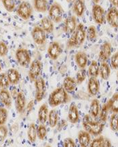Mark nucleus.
I'll list each match as a JSON object with an SVG mask.
<instances>
[{
	"label": "nucleus",
	"instance_id": "nucleus-3",
	"mask_svg": "<svg viewBox=\"0 0 118 147\" xmlns=\"http://www.w3.org/2000/svg\"><path fill=\"white\" fill-rule=\"evenodd\" d=\"M86 39V30L82 23L78 24L75 31L71 35L67 41V47L73 48L82 46Z\"/></svg>",
	"mask_w": 118,
	"mask_h": 147
},
{
	"label": "nucleus",
	"instance_id": "nucleus-16",
	"mask_svg": "<svg viewBox=\"0 0 118 147\" xmlns=\"http://www.w3.org/2000/svg\"><path fill=\"white\" fill-rule=\"evenodd\" d=\"M68 120L72 124L77 123L80 120L78 108L75 102H72L69 106L68 111Z\"/></svg>",
	"mask_w": 118,
	"mask_h": 147
},
{
	"label": "nucleus",
	"instance_id": "nucleus-29",
	"mask_svg": "<svg viewBox=\"0 0 118 147\" xmlns=\"http://www.w3.org/2000/svg\"><path fill=\"white\" fill-rule=\"evenodd\" d=\"M33 7L38 12H46L48 9V0H33Z\"/></svg>",
	"mask_w": 118,
	"mask_h": 147
},
{
	"label": "nucleus",
	"instance_id": "nucleus-48",
	"mask_svg": "<svg viewBox=\"0 0 118 147\" xmlns=\"http://www.w3.org/2000/svg\"><path fill=\"white\" fill-rule=\"evenodd\" d=\"M92 1H93L94 3H98L99 2V1H100V0H92Z\"/></svg>",
	"mask_w": 118,
	"mask_h": 147
},
{
	"label": "nucleus",
	"instance_id": "nucleus-39",
	"mask_svg": "<svg viewBox=\"0 0 118 147\" xmlns=\"http://www.w3.org/2000/svg\"><path fill=\"white\" fill-rule=\"evenodd\" d=\"M8 79H7V74L5 73H0V88L6 89L10 86Z\"/></svg>",
	"mask_w": 118,
	"mask_h": 147
},
{
	"label": "nucleus",
	"instance_id": "nucleus-32",
	"mask_svg": "<svg viewBox=\"0 0 118 147\" xmlns=\"http://www.w3.org/2000/svg\"><path fill=\"white\" fill-rule=\"evenodd\" d=\"M27 138L31 143L35 142L37 140V127L35 126V123H31L29 126L27 130Z\"/></svg>",
	"mask_w": 118,
	"mask_h": 147
},
{
	"label": "nucleus",
	"instance_id": "nucleus-18",
	"mask_svg": "<svg viewBox=\"0 0 118 147\" xmlns=\"http://www.w3.org/2000/svg\"><path fill=\"white\" fill-rule=\"evenodd\" d=\"M78 142L82 147L88 146L91 143V134L86 130L79 131L78 135Z\"/></svg>",
	"mask_w": 118,
	"mask_h": 147
},
{
	"label": "nucleus",
	"instance_id": "nucleus-47",
	"mask_svg": "<svg viewBox=\"0 0 118 147\" xmlns=\"http://www.w3.org/2000/svg\"><path fill=\"white\" fill-rule=\"evenodd\" d=\"M109 1L112 3L114 7H118V0H109Z\"/></svg>",
	"mask_w": 118,
	"mask_h": 147
},
{
	"label": "nucleus",
	"instance_id": "nucleus-17",
	"mask_svg": "<svg viewBox=\"0 0 118 147\" xmlns=\"http://www.w3.org/2000/svg\"><path fill=\"white\" fill-rule=\"evenodd\" d=\"M15 107L18 113H22L26 107V98L23 92H18L15 100Z\"/></svg>",
	"mask_w": 118,
	"mask_h": 147
},
{
	"label": "nucleus",
	"instance_id": "nucleus-41",
	"mask_svg": "<svg viewBox=\"0 0 118 147\" xmlns=\"http://www.w3.org/2000/svg\"><path fill=\"white\" fill-rule=\"evenodd\" d=\"M86 75L84 69H80L76 74V82L78 84H82L86 80Z\"/></svg>",
	"mask_w": 118,
	"mask_h": 147
},
{
	"label": "nucleus",
	"instance_id": "nucleus-10",
	"mask_svg": "<svg viewBox=\"0 0 118 147\" xmlns=\"http://www.w3.org/2000/svg\"><path fill=\"white\" fill-rule=\"evenodd\" d=\"M62 52H63V49L61 44L58 41H52L51 43H50L47 49L48 55L52 60H57L58 58L61 56Z\"/></svg>",
	"mask_w": 118,
	"mask_h": 147
},
{
	"label": "nucleus",
	"instance_id": "nucleus-36",
	"mask_svg": "<svg viewBox=\"0 0 118 147\" xmlns=\"http://www.w3.org/2000/svg\"><path fill=\"white\" fill-rule=\"evenodd\" d=\"M37 138L39 140H44L47 135V128L44 124L41 123L37 128Z\"/></svg>",
	"mask_w": 118,
	"mask_h": 147
},
{
	"label": "nucleus",
	"instance_id": "nucleus-51",
	"mask_svg": "<svg viewBox=\"0 0 118 147\" xmlns=\"http://www.w3.org/2000/svg\"><path fill=\"white\" fill-rule=\"evenodd\" d=\"M117 80H118V71H117Z\"/></svg>",
	"mask_w": 118,
	"mask_h": 147
},
{
	"label": "nucleus",
	"instance_id": "nucleus-24",
	"mask_svg": "<svg viewBox=\"0 0 118 147\" xmlns=\"http://www.w3.org/2000/svg\"><path fill=\"white\" fill-rule=\"evenodd\" d=\"M9 82L12 85H17L20 82V73L15 69H8L6 73Z\"/></svg>",
	"mask_w": 118,
	"mask_h": 147
},
{
	"label": "nucleus",
	"instance_id": "nucleus-30",
	"mask_svg": "<svg viewBox=\"0 0 118 147\" xmlns=\"http://www.w3.org/2000/svg\"><path fill=\"white\" fill-rule=\"evenodd\" d=\"M48 120L50 127L54 128L57 125L59 121V115L57 110L52 109L49 111Z\"/></svg>",
	"mask_w": 118,
	"mask_h": 147
},
{
	"label": "nucleus",
	"instance_id": "nucleus-4",
	"mask_svg": "<svg viewBox=\"0 0 118 147\" xmlns=\"http://www.w3.org/2000/svg\"><path fill=\"white\" fill-rule=\"evenodd\" d=\"M49 18L55 23H59L62 21L63 16V10L59 3L54 2L50 5L48 10Z\"/></svg>",
	"mask_w": 118,
	"mask_h": 147
},
{
	"label": "nucleus",
	"instance_id": "nucleus-43",
	"mask_svg": "<svg viewBox=\"0 0 118 147\" xmlns=\"http://www.w3.org/2000/svg\"><path fill=\"white\" fill-rule=\"evenodd\" d=\"M8 52V48L5 42L1 41H0V56L1 57H4Z\"/></svg>",
	"mask_w": 118,
	"mask_h": 147
},
{
	"label": "nucleus",
	"instance_id": "nucleus-6",
	"mask_svg": "<svg viewBox=\"0 0 118 147\" xmlns=\"http://www.w3.org/2000/svg\"><path fill=\"white\" fill-rule=\"evenodd\" d=\"M15 56L18 64L22 67H28L31 62V55L27 49H18L15 54Z\"/></svg>",
	"mask_w": 118,
	"mask_h": 147
},
{
	"label": "nucleus",
	"instance_id": "nucleus-7",
	"mask_svg": "<svg viewBox=\"0 0 118 147\" xmlns=\"http://www.w3.org/2000/svg\"><path fill=\"white\" fill-rule=\"evenodd\" d=\"M42 70V63L40 60L35 59L31 63L29 67V80L31 82H35L38 77L40 76Z\"/></svg>",
	"mask_w": 118,
	"mask_h": 147
},
{
	"label": "nucleus",
	"instance_id": "nucleus-35",
	"mask_svg": "<svg viewBox=\"0 0 118 147\" xmlns=\"http://www.w3.org/2000/svg\"><path fill=\"white\" fill-rule=\"evenodd\" d=\"M109 126L112 131L117 132L118 131V115L114 113L111 115L109 119Z\"/></svg>",
	"mask_w": 118,
	"mask_h": 147
},
{
	"label": "nucleus",
	"instance_id": "nucleus-28",
	"mask_svg": "<svg viewBox=\"0 0 118 147\" xmlns=\"http://www.w3.org/2000/svg\"><path fill=\"white\" fill-rule=\"evenodd\" d=\"M100 102L98 99H94L92 100L90 106L89 113L94 119H96L100 113Z\"/></svg>",
	"mask_w": 118,
	"mask_h": 147
},
{
	"label": "nucleus",
	"instance_id": "nucleus-46",
	"mask_svg": "<svg viewBox=\"0 0 118 147\" xmlns=\"http://www.w3.org/2000/svg\"><path fill=\"white\" fill-rule=\"evenodd\" d=\"M33 107H34V101L33 100H30L29 102V103L27 104V111L28 113H30L31 111L33 110Z\"/></svg>",
	"mask_w": 118,
	"mask_h": 147
},
{
	"label": "nucleus",
	"instance_id": "nucleus-19",
	"mask_svg": "<svg viewBox=\"0 0 118 147\" xmlns=\"http://www.w3.org/2000/svg\"><path fill=\"white\" fill-rule=\"evenodd\" d=\"M0 101L7 108H10L12 106V96L10 92L5 88L0 90Z\"/></svg>",
	"mask_w": 118,
	"mask_h": 147
},
{
	"label": "nucleus",
	"instance_id": "nucleus-25",
	"mask_svg": "<svg viewBox=\"0 0 118 147\" xmlns=\"http://www.w3.org/2000/svg\"><path fill=\"white\" fill-rule=\"evenodd\" d=\"M73 11L76 16L81 17L85 12V3L84 0H75L73 5Z\"/></svg>",
	"mask_w": 118,
	"mask_h": 147
},
{
	"label": "nucleus",
	"instance_id": "nucleus-21",
	"mask_svg": "<svg viewBox=\"0 0 118 147\" xmlns=\"http://www.w3.org/2000/svg\"><path fill=\"white\" fill-rule=\"evenodd\" d=\"M76 65L80 69H85L88 65V58L87 54L84 52H78L75 56Z\"/></svg>",
	"mask_w": 118,
	"mask_h": 147
},
{
	"label": "nucleus",
	"instance_id": "nucleus-40",
	"mask_svg": "<svg viewBox=\"0 0 118 147\" xmlns=\"http://www.w3.org/2000/svg\"><path fill=\"white\" fill-rule=\"evenodd\" d=\"M7 117H8V112L5 108H0V125H5L6 123Z\"/></svg>",
	"mask_w": 118,
	"mask_h": 147
},
{
	"label": "nucleus",
	"instance_id": "nucleus-12",
	"mask_svg": "<svg viewBox=\"0 0 118 147\" xmlns=\"http://www.w3.org/2000/svg\"><path fill=\"white\" fill-rule=\"evenodd\" d=\"M111 52L112 48L111 44L108 41H105L100 46V52L98 54L99 60L101 62H106L111 57Z\"/></svg>",
	"mask_w": 118,
	"mask_h": 147
},
{
	"label": "nucleus",
	"instance_id": "nucleus-44",
	"mask_svg": "<svg viewBox=\"0 0 118 147\" xmlns=\"http://www.w3.org/2000/svg\"><path fill=\"white\" fill-rule=\"evenodd\" d=\"M111 66L113 69H118V52L112 55L111 58Z\"/></svg>",
	"mask_w": 118,
	"mask_h": 147
},
{
	"label": "nucleus",
	"instance_id": "nucleus-8",
	"mask_svg": "<svg viewBox=\"0 0 118 147\" xmlns=\"http://www.w3.org/2000/svg\"><path fill=\"white\" fill-rule=\"evenodd\" d=\"M16 12L20 18L27 20L33 14V7L28 1H22L18 6Z\"/></svg>",
	"mask_w": 118,
	"mask_h": 147
},
{
	"label": "nucleus",
	"instance_id": "nucleus-34",
	"mask_svg": "<svg viewBox=\"0 0 118 147\" xmlns=\"http://www.w3.org/2000/svg\"><path fill=\"white\" fill-rule=\"evenodd\" d=\"M97 31L94 26L92 25L86 30V39L88 41H93L96 38Z\"/></svg>",
	"mask_w": 118,
	"mask_h": 147
},
{
	"label": "nucleus",
	"instance_id": "nucleus-5",
	"mask_svg": "<svg viewBox=\"0 0 118 147\" xmlns=\"http://www.w3.org/2000/svg\"><path fill=\"white\" fill-rule=\"evenodd\" d=\"M34 84L35 88V100L37 102H39L44 98L45 94H46V82L43 77H39L34 82Z\"/></svg>",
	"mask_w": 118,
	"mask_h": 147
},
{
	"label": "nucleus",
	"instance_id": "nucleus-11",
	"mask_svg": "<svg viewBox=\"0 0 118 147\" xmlns=\"http://www.w3.org/2000/svg\"><path fill=\"white\" fill-rule=\"evenodd\" d=\"M31 37L35 44L44 45L46 42V32L39 27H35L31 31Z\"/></svg>",
	"mask_w": 118,
	"mask_h": 147
},
{
	"label": "nucleus",
	"instance_id": "nucleus-13",
	"mask_svg": "<svg viewBox=\"0 0 118 147\" xmlns=\"http://www.w3.org/2000/svg\"><path fill=\"white\" fill-rule=\"evenodd\" d=\"M77 26H78V22L76 16H69L65 20L63 31L67 35H71L76 30Z\"/></svg>",
	"mask_w": 118,
	"mask_h": 147
},
{
	"label": "nucleus",
	"instance_id": "nucleus-22",
	"mask_svg": "<svg viewBox=\"0 0 118 147\" xmlns=\"http://www.w3.org/2000/svg\"><path fill=\"white\" fill-rule=\"evenodd\" d=\"M49 110H48V106L47 104H43L39 107L37 117L38 120L41 123L45 124L48 119V114H49Z\"/></svg>",
	"mask_w": 118,
	"mask_h": 147
},
{
	"label": "nucleus",
	"instance_id": "nucleus-45",
	"mask_svg": "<svg viewBox=\"0 0 118 147\" xmlns=\"http://www.w3.org/2000/svg\"><path fill=\"white\" fill-rule=\"evenodd\" d=\"M63 146L65 147H74L76 146V144L71 138H67L63 140Z\"/></svg>",
	"mask_w": 118,
	"mask_h": 147
},
{
	"label": "nucleus",
	"instance_id": "nucleus-49",
	"mask_svg": "<svg viewBox=\"0 0 118 147\" xmlns=\"http://www.w3.org/2000/svg\"><path fill=\"white\" fill-rule=\"evenodd\" d=\"M66 1H67V2H73V1H74L75 0H66Z\"/></svg>",
	"mask_w": 118,
	"mask_h": 147
},
{
	"label": "nucleus",
	"instance_id": "nucleus-23",
	"mask_svg": "<svg viewBox=\"0 0 118 147\" xmlns=\"http://www.w3.org/2000/svg\"><path fill=\"white\" fill-rule=\"evenodd\" d=\"M40 24L41 28L46 33L50 34L53 32L54 28V22L50 19L49 17L45 16L43 18H42V20H40Z\"/></svg>",
	"mask_w": 118,
	"mask_h": 147
},
{
	"label": "nucleus",
	"instance_id": "nucleus-1",
	"mask_svg": "<svg viewBox=\"0 0 118 147\" xmlns=\"http://www.w3.org/2000/svg\"><path fill=\"white\" fill-rule=\"evenodd\" d=\"M71 100V98L63 87L57 88L53 90L48 98V104L52 108L65 105Z\"/></svg>",
	"mask_w": 118,
	"mask_h": 147
},
{
	"label": "nucleus",
	"instance_id": "nucleus-42",
	"mask_svg": "<svg viewBox=\"0 0 118 147\" xmlns=\"http://www.w3.org/2000/svg\"><path fill=\"white\" fill-rule=\"evenodd\" d=\"M8 129L4 125H0V142H3L7 136Z\"/></svg>",
	"mask_w": 118,
	"mask_h": 147
},
{
	"label": "nucleus",
	"instance_id": "nucleus-9",
	"mask_svg": "<svg viewBox=\"0 0 118 147\" xmlns=\"http://www.w3.org/2000/svg\"><path fill=\"white\" fill-rule=\"evenodd\" d=\"M92 18L94 22L98 24H102L105 21V12L102 6L98 3H95L93 5L92 10Z\"/></svg>",
	"mask_w": 118,
	"mask_h": 147
},
{
	"label": "nucleus",
	"instance_id": "nucleus-37",
	"mask_svg": "<svg viewBox=\"0 0 118 147\" xmlns=\"http://www.w3.org/2000/svg\"><path fill=\"white\" fill-rule=\"evenodd\" d=\"M3 7L7 12H12L14 11L16 7V1L15 0H1Z\"/></svg>",
	"mask_w": 118,
	"mask_h": 147
},
{
	"label": "nucleus",
	"instance_id": "nucleus-26",
	"mask_svg": "<svg viewBox=\"0 0 118 147\" xmlns=\"http://www.w3.org/2000/svg\"><path fill=\"white\" fill-rule=\"evenodd\" d=\"M111 75V68L106 62H102L99 66V75L103 80H107Z\"/></svg>",
	"mask_w": 118,
	"mask_h": 147
},
{
	"label": "nucleus",
	"instance_id": "nucleus-38",
	"mask_svg": "<svg viewBox=\"0 0 118 147\" xmlns=\"http://www.w3.org/2000/svg\"><path fill=\"white\" fill-rule=\"evenodd\" d=\"M109 111V107L107 104L105 103L102 105V108L100 109V113H99V115H100V119L102 121L106 122L107 120L108 117V113Z\"/></svg>",
	"mask_w": 118,
	"mask_h": 147
},
{
	"label": "nucleus",
	"instance_id": "nucleus-20",
	"mask_svg": "<svg viewBox=\"0 0 118 147\" xmlns=\"http://www.w3.org/2000/svg\"><path fill=\"white\" fill-rule=\"evenodd\" d=\"M90 146L91 147H109L111 146V143L108 138L99 135L98 137L92 141Z\"/></svg>",
	"mask_w": 118,
	"mask_h": 147
},
{
	"label": "nucleus",
	"instance_id": "nucleus-27",
	"mask_svg": "<svg viewBox=\"0 0 118 147\" xmlns=\"http://www.w3.org/2000/svg\"><path fill=\"white\" fill-rule=\"evenodd\" d=\"M77 84L78 83L76 82V80L73 78L71 77H66L63 80V87L65 88L67 92L73 91L76 90L77 87Z\"/></svg>",
	"mask_w": 118,
	"mask_h": 147
},
{
	"label": "nucleus",
	"instance_id": "nucleus-14",
	"mask_svg": "<svg viewBox=\"0 0 118 147\" xmlns=\"http://www.w3.org/2000/svg\"><path fill=\"white\" fill-rule=\"evenodd\" d=\"M108 23L114 28H118V10L117 7H113L109 9L106 16Z\"/></svg>",
	"mask_w": 118,
	"mask_h": 147
},
{
	"label": "nucleus",
	"instance_id": "nucleus-31",
	"mask_svg": "<svg viewBox=\"0 0 118 147\" xmlns=\"http://www.w3.org/2000/svg\"><path fill=\"white\" fill-rule=\"evenodd\" d=\"M109 109L114 113L118 114V92L114 94L107 102Z\"/></svg>",
	"mask_w": 118,
	"mask_h": 147
},
{
	"label": "nucleus",
	"instance_id": "nucleus-15",
	"mask_svg": "<svg viewBox=\"0 0 118 147\" xmlns=\"http://www.w3.org/2000/svg\"><path fill=\"white\" fill-rule=\"evenodd\" d=\"M88 92L90 95L95 96L100 90V83L96 77H90L88 82Z\"/></svg>",
	"mask_w": 118,
	"mask_h": 147
},
{
	"label": "nucleus",
	"instance_id": "nucleus-33",
	"mask_svg": "<svg viewBox=\"0 0 118 147\" xmlns=\"http://www.w3.org/2000/svg\"><path fill=\"white\" fill-rule=\"evenodd\" d=\"M88 75L92 77H97L99 75V65L96 60H92L88 68Z\"/></svg>",
	"mask_w": 118,
	"mask_h": 147
},
{
	"label": "nucleus",
	"instance_id": "nucleus-2",
	"mask_svg": "<svg viewBox=\"0 0 118 147\" xmlns=\"http://www.w3.org/2000/svg\"><path fill=\"white\" fill-rule=\"evenodd\" d=\"M82 125L84 130L94 136L100 135L103 131L105 124L94 121L90 115H86L82 119Z\"/></svg>",
	"mask_w": 118,
	"mask_h": 147
},
{
	"label": "nucleus",
	"instance_id": "nucleus-50",
	"mask_svg": "<svg viewBox=\"0 0 118 147\" xmlns=\"http://www.w3.org/2000/svg\"><path fill=\"white\" fill-rule=\"evenodd\" d=\"M1 63H0V72H1Z\"/></svg>",
	"mask_w": 118,
	"mask_h": 147
}]
</instances>
